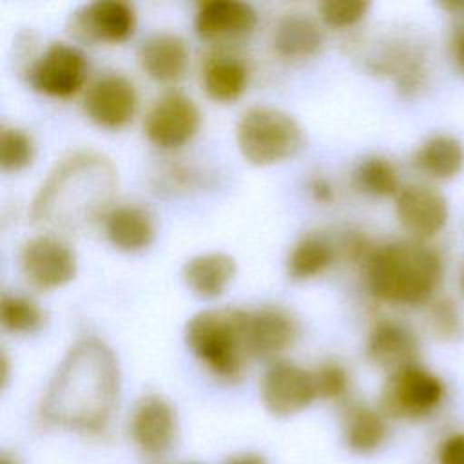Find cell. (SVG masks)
Returning <instances> with one entry per match:
<instances>
[{
    "label": "cell",
    "instance_id": "obj_1",
    "mask_svg": "<svg viewBox=\"0 0 464 464\" xmlns=\"http://www.w3.org/2000/svg\"><path fill=\"white\" fill-rule=\"evenodd\" d=\"M120 395V366L98 337L78 339L62 357L42 399V417L58 428L100 433Z\"/></svg>",
    "mask_w": 464,
    "mask_h": 464
},
{
    "label": "cell",
    "instance_id": "obj_2",
    "mask_svg": "<svg viewBox=\"0 0 464 464\" xmlns=\"http://www.w3.org/2000/svg\"><path fill=\"white\" fill-rule=\"evenodd\" d=\"M116 187V169L107 156L94 150L71 152L38 188L29 218L45 234H80L109 214Z\"/></svg>",
    "mask_w": 464,
    "mask_h": 464
},
{
    "label": "cell",
    "instance_id": "obj_3",
    "mask_svg": "<svg viewBox=\"0 0 464 464\" xmlns=\"http://www.w3.org/2000/svg\"><path fill=\"white\" fill-rule=\"evenodd\" d=\"M368 290L392 304L426 303L442 277L439 254L422 241H395L375 246L364 263Z\"/></svg>",
    "mask_w": 464,
    "mask_h": 464
},
{
    "label": "cell",
    "instance_id": "obj_4",
    "mask_svg": "<svg viewBox=\"0 0 464 464\" xmlns=\"http://www.w3.org/2000/svg\"><path fill=\"white\" fill-rule=\"evenodd\" d=\"M245 315L241 308H207L194 314L183 330L192 355L218 379L234 382L246 366Z\"/></svg>",
    "mask_w": 464,
    "mask_h": 464
},
{
    "label": "cell",
    "instance_id": "obj_5",
    "mask_svg": "<svg viewBox=\"0 0 464 464\" xmlns=\"http://www.w3.org/2000/svg\"><path fill=\"white\" fill-rule=\"evenodd\" d=\"M236 141L245 161L268 167L295 156L304 145V136L301 125L285 111L256 105L241 112Z\"/></svg>",
    "mask_w": 464,
    "mask_h": 464
},
{
    "label": "cell",
    "instance_id": "obj_6",
    "mask_svg": "<svg viewBox=\"0 0 464 464\" xmlns=\"http://www.w3.org/2000/svg\"><path fill=\"white\" fill-rule=\"evenodd\" d=\"M444 399V382L430 370L413 364L390 373L379 393V410L386 419L422 420Z\"/></svg>",
    "mask_w": 464,
    "mask_h": 464
},
{
    "label": "cell",
    "instance_id": "obj_7",
    "mask_svg": "<svg viewBox=\"0 0 464 464\" xmlns=\"http://www.w3.org/2000/svg\"><path fill=\"white\" fill-rule=\"evenodd\" d=\"M87 69V60L78 47L54 42L29 63L24 76L34 91L45 96L69 98L83 87Z\"/></svg>",
    "mask_w": 464,
    "mask_h": 464
},
{
    "label": "cell",
    "instance_id": "obj_8",
    "mask_svg": "<svg viewBox=\"0 0 464 464\" xmlns=\"http://www.w3.org/2000/svg\"><path fill=\"white\" fill-rule=\"evenodd\" d=\"M136 29L134 7L121 0H96L76 7L67 18V33L80 44H121Z\"/></svg>",
    "mask_w": 464,
    "mask_h": 464
},
{
    "label": "cell",
    "instance_id": "obj_9",
    "mask_svg": "<svg viewBox=\"0 0 464 464\" xmlns=\"http://www.w3.org/2000/svg\"><path fill=\"white\" fill-rule=\"evenodd\" d=\"M20 268L31 286L54 290L76 276V256L58 236L38 234L20 248Z\"/></svg>",
    "mask_w": 464,
    "mask_h": 464
},
{
    "label": "cell",
    "instance_id": "obj_10",
    "mask_svg": "<svg viewBox=\"0 0 464 464\" xmlns=\"http://www.w3.org/2000/svg\"><path fill=\"white\" fill-rule=\"evenodd\" d=\"M259 397L270 415L294 417L317 399L314 373L294 362L276 361L261 377Z\"/></svg>",
    "mask_w": 464,
    "mask_h": 464
},
{
    "label": "cell",
    "instance_id": "obj_11",
    "mask_svg": "<svg viewBox=\"0 0 464 464\" xmlns=\"http://www.w3.org/2000/svg\"><path fill=\"white\" fill-rule=\"evenodd\" d=\"M199 121V109L188 96L167 92L147 111L143 130L152 145L160 149H178L194 138Z\"/></svg>",
    "mask_w": 464,
    "mask_h": 464
},
{
    "label": "cell",
    "instance_id": "obj_12",
    "mask_svg": "<svg viewBox=\"0 0 464 464\" xmlns=\"http://www.w3.org/2000/svg\"><path fill=\"white\" fill-rule=\"evenodd\" d=\"M176 410L165 397L147 393L138 399L129 417V437L141 455H163L176 442Z\"/></svg>",
    "mask_w": 464,
    "mask_h": 464
},
{
    "label": "cell",
    "instance_id": "obj_13",
    "mask_svg": "<svg viewBox=\"0 0 464 464\" xmlns=\"http://www.w3.org/2000/svg\"><path fill=\"white\" fill-rule=\"evenodd\" d=\"M138 107V94L130 80L121 74L107 72L98 76L85 92L83 109L91 121L103 129L127 125Z\"/></svg>",
    "mask_w": 464,
    "mask_h": 464
},
{
    "label": "cell",
    "instance_id": "obj_14",
    "mask_svg": "<svg viewBox=\"0 0 464 464\" xmlns=\"http://www.w3.org/2000/svg\"><path fill=\"white\" fill-rule=\"evenodd\" d=\"M395 214L413 239L424 241L444 228L448 205L444 196L431 187L406 185L397 192Z\"/></svg>",
    "mask_w": 464,
    "mask_h": 464
},
{
    "label": "cell",
    "instance_id": "obj_15",
    "mask_svg": "<svg viewBox=\"0 0 464 464\" xmlns=\"http://www.w3.org/2000/svg\"><path fill=\"white\" fill-rule=\"evenodd\" d=\"M297 324L294 317L277 306L246 310L245 315V348L248 357L274 359L294 343Z\"/></svg>",
    "mask_w": 464,
    "mask_h": 464
},
{
    "label": "cell",
    "instance_id": "obj_16",
    "mask_svg": "<svg viewBox=\"0 0 464 464\" xmlns=\"http://www.w3.org/2000/svg\"><path fill=\"white\" fill-rule=\"evenodd\" d=\"M256 24V9L239 0H207L198 5L194 18L198 36L218 44L248 36Z\"/></svg>",
    "mask_w": 464,
    "mask_h": 464
},
{
    "label": "cell",
    "instance_id": "obj_17",
    "mask_svg": "<svg viewBox=\"0 0 464 464\" xmlns=\"http://www.w3.org/2000/svg\"><path fill=\"white\" fill-rule=\"evenodd\" d=\"M366 357L377 368L395 373L417 364L419 344L415 335L401 323L379 321L368 334Z\"/></svg>",
    "mask_w": 464,
    "mask_h": 464
},
{
    "label": "cell",
    "instance_id": "obj_18",
    "mask_svg": "<svg viewBox=\"0 0 464 464\" xmlns=\"http://www.w3.org/2000/svg\"><path fill=\"white\" fill-rule=\"evenodd\" d=\"M141 69L156 82H178L188 63V47L185 40L172 33H156L145 38L138 49Z\"/></svg>",
    "mask_w": 464,
    "mask_h": 464
},
{
    "label": "cell",
    "instance_id": "obj_19",
    "mask_svg": "<svg viewBox=\"0 0 464 464\" xmlns=\"http://www.w3.org/2000/svg\"><path fill=\"white\" fill-rule=\"evenodd\" d=\"M236 276V261L225 252H205L190 257L181 268L185 286L201 299H214L225 292Z\"/></svg>",
    "mask_w": 464,
    "mask_h": 464
},
{
    "label": "cell",
    "instance_id": "obj_20",
    "mask_svg": "<svg viewBox=\"0 0 464 464\" xmlns=\"http://www.w3.org/2000/svg\"><path fill=\"white\" fill-rule=\"evenodd\" d=\"M103 230L109 243L121 252H140L154 239L150 214L136 205H120L103 218Z\"/></svg>",
    "mask_w": 464,
    "mask_h": 464
},
{
    "label": "cell",
    "instance_id": "obj_21",
    "mask_svg": "<svg viewBox=\"0 0 464 464\" xmlns=\"http://www.w3.org/2000/svg\"><path fill=\"white\" fill-rule=\"evenodd\" d=\"M248 82L245 62L230 53L218 51L207 56L201 69V83L208 98L219 103L237 100Z\"/></svg>",
    "mask_w": 464,
    "mask_h": 464
},
{
    "label": "cell",
    "instance_id": "obj_22",
    "mask_svg": "<svg viewBox=\"0 0 464 464\" xmlns=\"http://www.w3.org/2000/svg\"><path fill=\"white\" fill-rule=\"evenodd\" d=\"M321 25L304 13H288L281 16L272 33V44L283 58H308L323 47Z\"/></svg>",
    "mask_w": 464,
    "mask_h": 464
},
{
    "label": "cell",
    "instance_id": "obj_23",
    "mask_svg": "<svg viewBox=\"0 0 464 464\" xmlns=\"http://www.w3.org/2000/svg\"><path fill=\"white\" fill-rule=\"evenodd\" d=\"M343 442L357 455L375 453L388 437L384 413L366 404H352L343 415Z\"/></svg>",
    "mask_w": 464,
    "mask_h": 464
},
{
    "label": "cell",
    "instance_id": "obj_24",
    "mask_svg": "<svg viewBox=\"0 0 464 464\" xmlns=\"http://www.w3.org/2000/svg\"><path fill=\"white\" fill-rule=\"evenodd\" d=\"M413 163L430 178L450 179L460 172L464 165V150L459 140L439 134L419 147Z\"/></svg>",
    "mask_w": 464,
    "mask_h": 464
},
{
    "label": "cell",
    "instance_id": "obj_25",
    "mask_svg": "<svg viewBox=\"0 0 464 464\" xmlns=\"http://www.w3.org/2000/svg\"><path fill=\"white\" fill-rule=\"evenodd\" d=\"M335 257V250L328 239L319 234L303 236L286 257V272L295 281H306L321 276Z\"/></svg>",
    "mask_w": 464,
    "mask_h": 464
},
{
    "label": "cell",
    "instance_id": "obj_26",
    "mask_svg": "<svg viewBox=\"0 0 464 464\" xmlns=\"http://www.w3.org/2000/svg\"><path fill=\"white\" fill-rule=\"evenodd\" d=\"M353 183L355 187L373 198H384L392 196L402 188L399 185V176L395 167L379 156L364 158L353 172Z\"/></svg>",
    "mask_w": 464,
    "mask_h": 464
},
{
    "label": "cell",
    "instance_id": "obj_27",
    "mask_svg": "<svg viewBox=\"0 0 464 464\" xmlns=\"http://www.w3.org/2000/svg\"><path fill=\"white\" fill-rule=\"evenodd\" d=\"M0 323L13 334H34L44 324V312L25 295L4 294L0 301Z\"/></svg>",
    "mask_w": 464,
    "mask_h": 464
},
{
    "label": "cell",
    "instance_id": "obj_28",
    "mask_svg": "<svg viewBox=\"0 0 464 464\" xmlns=\"http://www.w3.org/2000/svg\"><path fill=\"white\" fill-rule=\"evenodd\" d=\"M34 158L33 138L16 127H4L0 132V169L18 172Z\"/></svg>",
    "mask_w": 464,
    "mask_h": 464
},
{
    "label": "cell",
    "instance_id": "obj_29",
    "mask_svg": "<svg viewBox=\"0 0 464 464\" xmlns=\"http://www.w3.org/2000/svg\"><path fill=\"white\" fill-rule=\"evenodd\" d=\"M368 9L370 4L364 0H324L317 5L321 20L334 29L355 25L364 18Z\"/></svg>",
    "mask_w": 464,
    "mask_h": 464
},
{
    "label": "cell",
    "instance_id": "obj_30",
    "mask_svg": "<svg viewBox=\"0 0 464 464\" xmlns=\"http://www.w3.org/2000/svg\"><path fill=\"white\" fill-rule=\"evenodd\" d=\"M314 382L317 390V399L341 401L346 397L350 388V379L346 370L337 362H324L314 372Z\"/></svg>",
    "mask_w": 464,
    "mask_h": 464
},
{
    "label": "cell",
    "instance_id": "obj_31",
    "mask_svg": "<svg viewBox=\"0 0 464 464\" xmlns=\"http://www.w3.org/2000/svg\"><path fill=\"white\" fill-rule=\"evenodd\" d=\"M428 326L439 339H457L462 334V319L455 303L450 299L433 303L428 312Z\"/></svg>",
    "mask_w": 464,
    "mask_h": 464
},
{
    "label": "cell",
    "instance_id": "obj_32",
    "mask_svg": "<svg viewBox=\"0 0 464 464\" xmlns=\"http://www.w3.org/2000/svg\"><path fill=\"white\" fill-rule=\"evenodd\" d=\"M437 464H464V431H455L440 440Z\"/></svg>",
    "mask_w": 464,
    "mask_h": 464
},
{
    "label": "cell",
    "instance_id": "obj_33",
    "mask_svg": "<svg viewBox=\"0 0 464 464\" xmlns=\"http://www.w3.org/2000/svg\"><path fill=\"white\" fill-rule=\"evenodd\" d=\"M450 49H451V56H453L459 71L464 74V25L455 27L451 40H450Z\"/></svg>",
    "mask_w": 464,
    "mask_h": 464
},
{
    "label": "cell",
    "instance_id": "obj_34",
    "mask_svg": "<svg viewBox=\"0 0 464 464\" xmlns=\"http://www.w3.org/2000/svg\"><path fill=\"white\" fill-rule=\"evenodd\" d=\"M308 190L312 192L314 199L323 201V203L330 201V199H332V196H334V188H332L330 181H328L326 178H323V176H315V178L310 181Z\"/></svg>",
    "mask_w": 464,
    "mask_h": 464
},
{
    "label": "cell",
    "instance_id": "obj_35",
    "mask_svg": "<svg viewBox=\"0 0 464 464\" xmlns=\"http://www.w3.org/2000/svg\"><path fill=\"white\" fill-rule=\"evenodd\" d=\"M225 464H268L266 459L261 453L256 451H241V453H234L230 455Z\"/></svg>",
    "mask_w": 464,
    "mask_h": 464
},
{
    "label": "cell",
    "instance_id": "obj_36",
    "mask_svg": "<svg viewBox=\"0 0 464 464\" xmlns=\"http://www.w3.org/2000/svg\"><path fill=\"white\" fill-rule=\"evenodd\" d=\"M0 464H18V462H16V459H13V455H7L5 451H2Z\"/></svg>",
    "mask_w": 464,
    "mask_h": 464
},
{
    "label": "cell",
    "instance_id": "obj_37",
    "mask_svg": "<svg viewBox=\"0 0 464 464\" xmlns=\"http://www.w3.org/2000/svg\"><path fill=\"white\" fill-rule=\"evenodd\" d=\"M460 290L464 294V265H462V270H460Z\"/></svg>",
    "mask_w": 464,
    "mask_h": 464
},
{
    "label": "cell",
    "instance_id": "obj_38",
    "mask_svg": "<svg viewBox=\"0 0 464 464\" xmlns=\"http://www.w3.org/2000/svg\"><path fill=\"white\" fill-rule=\"evenodd\" d=\"M178 464H207V462H199V460H185V462H178Z\"/></svg>",
    "mask_w": 464,
    "mask_h": 464
}]
</instances>
